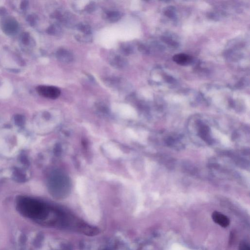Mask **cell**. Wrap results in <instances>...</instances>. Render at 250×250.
Returning <instances> with one entry per match:
<instances>
[{"mask_svg":"<svg viewBox=\"0 0 250 250\" xmlns=\"http://www.w3.org/2000/svg\"><path fill=\"white\" fill-rule=\"evenodd\" d=\"M17 207L20 212L24 216L42 221L48 219L50 211L42 203L24 197L19 198L17 201Z\"/></svg>","mask_w":250,"mask_h":250,"instance_id":"cell-1","label":"cell"},{"mask_svg":"<svg viewBox=\"0 0 250 250\" xmlns=\"http://www.w3.org/2000/svg\"><path fill=\"white\" fill-rule=\"evenodd\" d=\"M50 185L52 193L56 198H64L69 193L70 182L63 174L59 173L53 176Z\"/></svg>","mask_w":250,"mask_h":250,"instance_id":"cell-2","label":"cell"},{"mask_svg":"<svg viewBox=\"0 0 250 250\" xmlns=\"http://www.w3.org/2000/svg\"><path fill=\"white\" fill-rule=\"evenodd\" d=\"M95 3L93 2H91L85 6L84 10L87 13H91L95 9Z\"/></svg>","mask_w":250,"mask_h":250,"instance_id":"cell-11","label":"cell"},{"mask_svg":"<svg viewBox=\"0 0 250 250\" xmlns=\"http://www.w3.org/2000/svg\"><path fill=\"white\" fill-rule=\"evenodd\" d=\"M110 65L117 69H123L128 66V61L120 55H112L109 59Z\"/></svg>","mask_w":250,"mask_h":250,"instance_id":"cell-5","label":"cell"},{"mask_svg":"<svg viewBox=\"0 0 250 250\" xmlns=\"http://www.w3.org/2000/svg\"><path fill=\"white\" fill-rule=\"evenodd\" d=\"M61 31V29L58 26H53L50 29V32L52 34H58Z\"/></svg>","mask_w":250,"mask_h":250,"instance_id":"cell-12","label":"cell"},{"mask_svg":"<svg viewBox=\"0 0 250 250\" xmlns=\"http://www.w3.org/2000/svg\"><path fill=\"white\" fill-rule=\"evenodd\" d=\"M120 51L124 56H128L131 54L133 51V46L129 43H123L120 47Z\"/></svg>","mask_w":250,"mask_h":250,"instance_id":"cell-10","label":"cell"},{"mask_svg":"<svg viewBox=\"0 0 250 250\" xmlns=\"http://www.w3.org/2000/svg\"><path fill=\"white\" fill-rule=\"evenodd\" d=\"M75 37L80 42L89 43L92 41V29L91 26L86 23H79L75 26Z\"/></svg>","mask_w":250,"mask_h":250,"instance_id":"cell-3","label":"cell"},{"mask_svg":"<svg viewBox=\"0 0 250 250\" xmlns=\"http://www.w3.org/2000/svg\"><path fill=\"white\" fill-rule=\"evenodd\" d=\"M239 250H250V248L247 243L242 242L240 244Z\"/></svg>","mask_w":250,"mask_h":250,"instance_id":"cell-13","label":"cell"},{"mask_svg":"<svg viewBox=\"0 0 250 250\" xmlns=\"http://www.w3.org/2000/svg\"><path fill=\"white\" fill-rule=\"evenodd\" d=\"M191 57L185 54H177L173 56V60L181 65H188L191 61Z\"/></svg>","mask_w":250,"mask_h":250,"instance_id":"cell-9","label":"cell"},{"mask_svg":"<svg viewBox=\"0 0 250 250\" xmlns=\"http://www.w3.org/2000/svg\"><path fill=\"white\" fill-rule=\"evenodd\" d=\"M36 91L40 95L51 99H57L61 94L60 89L54 86H38L36 88Z\"/></svg>","mask_w":250,"mask_h":250,"instance_id":"cell-4","label":"cell"},{"mask_svg":"<svg viewBox=\"0 0 250 250\" xmlns=\"http://www.w3.org/2000/svg\"><path fill=\"white\" fill-rule=\"evenodd\" d=\"M122 16L123 13L119 11L108 10L103 14L104 19L111 23H116L122 18Z\"/></svg>","mask_w":250,"mask_h":250,"instance_id":"cell-7","label":"cell"},{"mask_svg":"<svg viewBox=\"0 0 250 250\" xmlns=\"http://www.w3.org/2000/svg\"><path fill=\"white\" fill-rule=\"evenodd\" d=\"M58 60L64 63H69L73 60V53L65 48H61L56 53Z\"/></svg>","mask_w":250,"mask_h":250,"instance_id":"cell-6","label":"cell"},{"mask_svg":"<svg viewBox=\"0 0 250 250\" xmlns=\"http://www.w3.org/2000/svg\"><path fill=\"white\" fill-rule=\"evenodd\" d=\"M212 219L215 223L222 227H227L230 224V220L228 217L218 212H214L212 213Z\"/></svg>","mask_w":250,"mask_h":250,"instance_id":"cell-8","label":"cell"}]
</instances>
